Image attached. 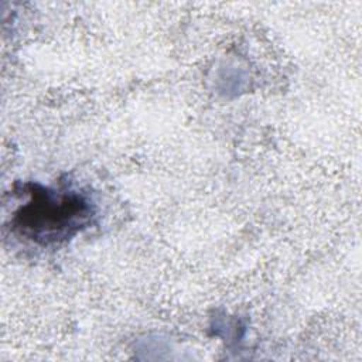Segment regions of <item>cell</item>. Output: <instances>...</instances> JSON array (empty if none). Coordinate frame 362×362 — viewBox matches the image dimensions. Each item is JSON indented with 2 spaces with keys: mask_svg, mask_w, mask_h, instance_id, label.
<instances>
[{
  "mask_svg": "<svg viewBox=\"0 0 362 362\" xmlns=\"http://www.w3.org/2000/svg\"><path fill=\"white\" fill-rule=\"evenodd\" d=\"M27 201L16 211L11 225L25 239L41 246L61 243L90 223L92 201L71 188H49L34 184Z\"/></svg>",
  "mask_w": 362,
  "mask_h": 362,
  "instance_id": "1",
  "label": "cell"
}]
</instances>
